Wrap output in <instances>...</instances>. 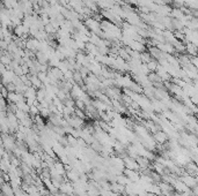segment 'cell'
<instances>
[{
    "label": "cell",
    "instance_id": "6da1fadb",
    "mask_svg": "<svg viewBox=\"0 0 198 196\" xmlns=\"http://www.w3.org/2000/svg\"><path fill=\"white\" fill-rule=\"evenodd\" d=\"M182 182L184 183L187 187H196V179L192 178L191 175H187V177H183L182 178Z\"/></svg>",
    "mask_w": 198,
    "mask_h": 196
},
{
    "label": "cell",
    "instance_id": "7a4b0ae2",
    "mask_svg": "<svg viewBox=\"0 0 198 196\" xmlns=\"http://www.w3.org/2000/svg\"><path fill=\"white\" fill-rule=\"evenodd\" d=\"M155 139L158 140L160 143H163V142L166 141V139H167V136H166V134H163V133H158V134L155 135Z\"/></svg>",
    "mask_w": 198,
    "mask_h": 196
}]
</instances>
